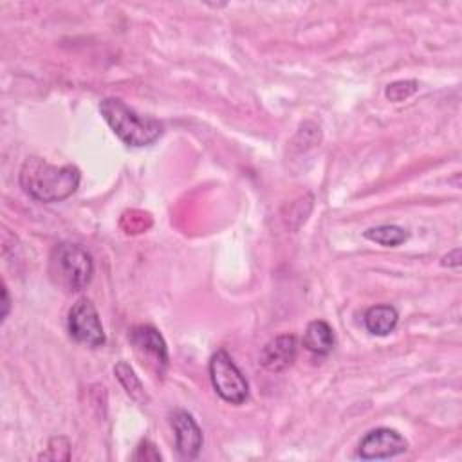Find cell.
I'll return each instance as SVG.
<instances>
[{
  "label": "cell",
  "instance_id": "6da1fadb",
  "mask_svg": "<svg viewBox=\"0 0 462 462\" xmlns=\"http://www.w3.org/2000/svg\"><path fill=\"white\" fill-rule=\"evenodd\" d=\"M81 173L74 164L56 166L42 157H27L20 168L22 189L38 202H60L69 199L79 186Z\"/></svg>",
  "mask_w": 462,
  "mask_h": 462
},
{
  "label": "cell",
  "instance_id": "7a4b0ae2",
  "mask_svg": "<svg viewBox=\"0 0 462 462\" xmlns=\"http://www.w3.org/2000/svg\"><path fill=\"white\" fill-rule=\"evenodd\" d=\"M99 112L112 132L128 146L143 148L162 135V123L155 117L143 116L117 97H106L99 103Z\"/></svg>",
  "mask_w": 462,
  "mask_h": 462
},
{
  "label": "cell",
  "instance_id": "3957f363",
  "mask_svg": "<svg viewBox=\"0 0 462 462\" xmlns=\"http://www.w3.org/2000/svg\"><path fill=\"white\" fill-rule=\"evenodd\" d=\"M51 274L67 291H81L90 283L94 274L92 256L79 244L61 242L51 253Z\"/></svg>",
  "mask_w": 462,
  "mask_h": 462
},
{
  "label": "cell",
  "instance_id": "277c9868",
  "mask_svg": "<svg viewBox=\"0 0 462 462\" xmlns=\"http://www.w3.org/2000/svg\"><path fill=\"white\" fill-rule=\"evenodd\" d=\"M209 379L218 393L229 404H244L249 397V384L240 368L233 363L231 356L226 350H217L208 365Z\"/></svg>",
  "mask_w": 462,
  "mask_h": 462
},
{
  "label": "cell",
  "instance_id": "5b68a950",
  "mask_svg": "<svg viewBox=\"0 0 462 462\" xmlns=\"http://www.w3.org/2000/svg\"><path fill=\"white\" fill-rule=\"evenodd\" d=\"M67 328L74 341H78L88 348L103 346L106 341L97 309L87 298L78 300L70 307L69 318H67Z\"/></svg>",
  "mask_w": 462,
  "mask_h": 462
},
{
  "label": "cell",
  "instance_id": "8992f818",
  "mask_svg": "<svg viewBox=\"0 0 462 462\" xmlns=\"http://www.w3.org/2000/svg\"><path fill=\"white\" fill-rule=\"evenodd\" d=\"M128 339L139 361L155 375H162L168 366V348L161 332L152 325H135L130 328Z\"/></svg>",
  "mask_w": 462,
  "mask_h": 462
},
{
  "label": "cell",
  "instance_id": "52a82bcc",
  "mask_svg": "<svg viewBox=\"0 0 462 462\" xmlns=\"http://www.w3.org/2000/svg\"><path fill=\"white\" fill-rule=\"evenodd\" d=\"M408 440L392 428H375L368 431L357 444V457L363 460L390 458L404 453Z\"/></svg>",
  "mask_w": 462,
  "mask_h": 462
},
{
  "label": "cell",
  "instance_id": "ba28073f",
  "mask_svg": "<svg viewBox=\"0 0 462 462\" xmlns=\"http://www.w3.org/2000/svg\"><path fill=\"white\" fill-rule=\"evenodd\" d=\"M170 424L175 433V448L182 458H195L202 448V430L193 415L186 410H175L170 415Z\"/></svg>",
  "mask_w": 462,
  "mask_h": 462
},
{
  "label": "cell",
  "instance_id": "9c48e42d",
  "mask_svg": "<svg viewBox=\"0 0 462 462\" xmlns=\"http://www.w3.org/2000/svg\"><path fill=\"white\" fill-rule=\"evenodd\" d=\"M298 354V339L292 334H280L274 339L267 341L260 350V365L267 372H283L287 370Z\"/></svg>",
  "mask_w": 462,
  "mask_h": 462
},
{
  "label": "cell",
  "instance_id": "30bf717a",
  "mask_svg": "<svg viewBox=\"0 0 462 462\" xmlns=\"http://www.w3.org/2000/svg\"><path fill=\"white\" fill-rule=\"evenodd\" d=\"M303 346L314 356H328L334 348V330L323 319H314L303 334Z\"/></svg>",
  "mask_w": 462,
  "mask_h": 462
},
{
  "label": "cell",
  "instance_id": "8fae6325",
  "mask_svg": "<svg viewBox=\"0 0 462 462\" xmlns=\"http://www.w3.org/2000/svg\"><path fill=\"white\" fill-rule=\"evenodd\" d=\"M365 327L374 336H388L399 323V312L395 307L383 303L370 307L363 316Z\"/></svg>",
  "mask_w": 462,
  "mask_h": 462
},
{
  "label": "cell",
  "instance_id": "7c38bea8",
  "mask_svg": "<svg viewBox=\"0 0 462 462\" xmlns=\"http://www.w3.org/2000/svg\"><path fill=\"white\" fill-rule=\"evenodd\" d=\"M363 235L366 240L384 247H397L408 240V231L395 224H381L375 227H368Z\"/></svg>",
  "mask_w": 462,
  "mask_h": 462
},
{
  "label": "cell",
  "instance_id": "4fadbf2b",
  "mask_svg": "<svg viewBox=\"0 0 462 462\" xmlns=\"http://www.w3.org/2000/svg\"><path fill=\"white\" fill-rule=\"evenodd\" d=\"M114 374L117 377V381L123 384V388L126 390V393L139 404H144L148 401L143 384L139 381V377L135 375V372L132 370V366L126 361H119L114 368Z\"/></svg>",
  "mask_w": 462,
  "mask_h": 462
},
{
  "label": "cell",
  "instance_id": "5bb4252c",
  "mask_svg": "<svg viewBox=\"0 0 462 462\" xmlns=\"http://www.w3.org/2000/svg\"><path fill=\"white\" fill-rule=\"evenodd\" d=\"M417 88H419V83L415 79H399L386 87L384 96L392 103H401V101L408 99L410 96H413L417 92Z\"/></svg>",
  "mask_w": 462,
  "mask_h": 462
},
{
  "label": "cell",
  "instance_id": "9a60e30c",
  "mask_svg": "<svg viewBox=\"0 0 462 462\" xmlns=\"http://www.w3.org/2000/svg\"><path fill=\"white\" fill-rule=\"evenodd\" d=\"M134 460H161V455L157 451V448L150 442V440H141L135 448V453L132 455Z\"/></svg>",
  "mask_w": 462,
  "mask_h": 462
},
{
  "label": "cell",
  "instance_id": "2e32d148",
  "mask_svg": "<svg viewBox=\"0 0 462 462\" xmlns=\"http://www.w3.org/2000/svg\"><path fill=\"white\" fill-rule=\"evenodd\" d=\"M444 267H458L460 265V249H453L451 253H448L446 256H442V262H440Z\"/></svg>",
  "mask_w": 462,
  "mask_h": 462
},
{
  "label": "cell",
  "instance_id": "e0dca14e",
  "mask_svg": "<svg viewBox=\"0 0 462 462\" xmlns=\"http://www.w3.org/2000/svg\"><path fill=\"white\" fill-rule=\"evenodd\" d=\"M9 309H11V300H9V292H7V287L5 283H2V314H0V321L4 323L7 314H9Z\"/></svg>",
  "mask_w": 462,
  "mask_h": 462
}]
</instances>
